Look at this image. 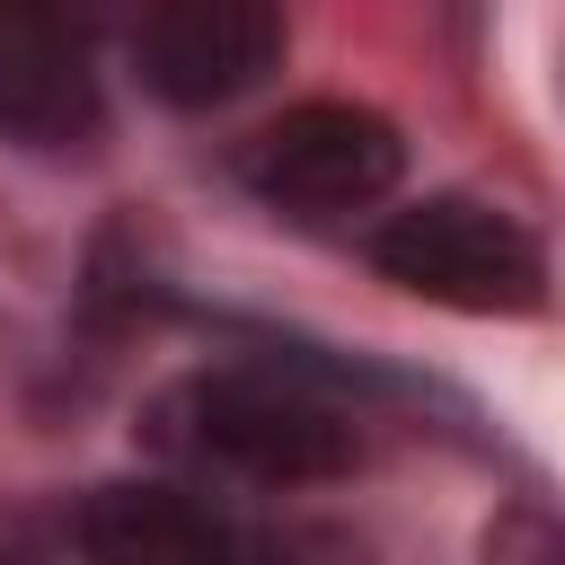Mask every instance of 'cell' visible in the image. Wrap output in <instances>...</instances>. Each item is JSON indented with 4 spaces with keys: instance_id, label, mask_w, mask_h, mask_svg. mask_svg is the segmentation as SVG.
<instances>
[{
    "instance_id": "cell-2",
    "label": "cell",
    "mask_w": 565,
    "mask_h": 565,
    "mask_svg": "<svg viewBox=\"0 0 565 565\" xmlns=\"http://www.w3.org/2000/svg\"><path fill=\"white\" fill-rule=\"evenodd\" d=\"M371 265H380V282H397L433 309H459V318H521L547 300V247L477 194H424V203L388 212L371 230Z\"/></svg>"
},
{
    "instance_id": "cell-1",
    "label": "cell",
    "mask_w": 565,
    "mask_h": 565,
    "mask_svg": "<svg viewBox=\"0 0 565 565\" xmlns=\"http://www.w3.org/2000/svg\"><path fill=\"white\" fill-rule=\"evenodd\" d=\"M150 441L230 486H335L362 459V433L327 388L291 371H247V362L177 380L150 406Z\"/></svg>"
},
{
    "instance_id": "cell-3",
    "label": "cell",
    "mask_w": 565,
    "mask_h": 565,
    "mask_svg": "<svg viewBox=\"0 0 565 565\" xmlns=\"http://www.w3.org/2000/svg\"><path fill=\"white\" fill-rule=\"evenodd\" d=\"M406 168V141L380 106H353V97H309V106H282L265 132L238 141V185L291 221H344V212H371Z\"/></svg>"
},
{
    "instance_id": "cell-6",
    "label": "cell",
    "mask_w": 565,
    "mask_h": 565,
    "mask_svg": "<svg viewBox=\"0 0 565 565\" xmlns=\"http://www.w3.org/2000/svg\"><path fill=\"white\" fill-rule=\"evenodd\" d=\"M71 547L88 556H247L256 539L238 521H221L212 503H194L185 486H97L71 521H62Z\"/></svg>"
},
{
    "instance_id": "cell-4",
    "label": "cell",
    "mask_w": 565,
    "mask_h": 565,
    "mask_svg": "<svg viewBox=\"0 0 565 565\" xmlns=\"http://www.w3.org/2000/svg\"><path fill=\"white\" fill-rule=\"evenodd\" d=\"M132 53H141L150 97L185 115L230 106L282 62V0H141Z\"/></svg>"
},
{
    "instance_id": "cell-7",
    "label": "cell",
    "mask_w": 565,
    "mask_h": 565,
    "mask_svg": "<svg viewBox=\"0 0 565 565\" xmlns=\"http://www.w3.org/2000/svg\"><path fill=\"white\" fill-rule=\"evenodd\" d=\"M9 18H35V26H62V35H79V44H106L115 26H132V9L141 0H0Z\"/></svg>"
},
{
    "instance_id": "cell-5",
    "label": "cell",
    "mask_w": 565,
    "mask_h": 565,
    "mask_svg": "<svg viewBox=\"0 0 565 565\" xmlns=\"http://www.w3.org/2000/svg\"><path fill=\"white\" fill-rule=\"evenodd\" d=\"M106 124L97 44L0 9V132L26 150H88Z\"/></svg>"
}]
</instances>
